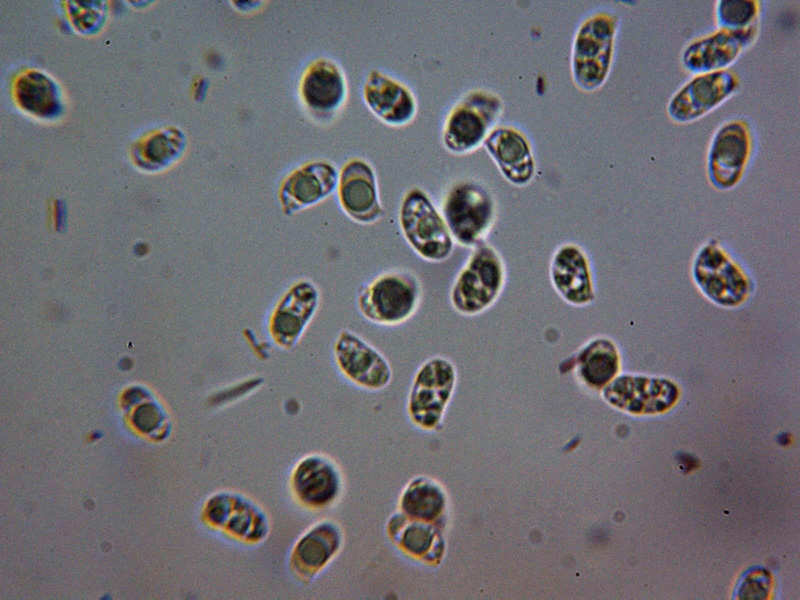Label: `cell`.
Masks as SVG:
<instances>
[{
  "label": "cell",
  "mask_w": 800,
  "mask_h": 600,
  "mask_svg": "<svg viewBox=\"0 0 800 600\" xmlns=\"http://www.w3.org/2000/svg\"><path fill=\"white\" fill-rule=\"evenodd\" d=\"M691 274L700 293L722 308L742 306L753 292L749 273L717 239H709L698 248Z\"/></svg>",
  "instance_id": "obj_1"
},
{
  "label": "cell",
  "mask_w": 800,
  "mask_h": 600,
  "mask_svg": "<svg viewBox=\"0 0 800 600\" xmlns=\"http://www.w3.org/2000/svg\"><path fill=\"white\" fill-rule=\"evenodd\" d=\"M619 19L600 10L579 25L571 52V74L575 85L586 92L600 88L611 70Z\"/></svg>",
  "instance_id": "obj_2"
},
{
  "label": "cell",
  "mask_w": 800,
  "mask_h": 600,
  "mask_svg": "<svg viewBox=\"0 0 800 600\" xmlns=\"http://www.w3.org/2000/svg\"><path fill=\"white\" fill-rule=\"evenodd\" d=\"M506 266L499 251L488 243L472 248L450 290L452 308L464 316L488 310L500 297L506 283Z\"/></svg>",
  "instance_id": "obj_3"
},
{
  "label": "cell",
  "mask_w": 800,
  "mask_h": 600,
  "mask_svg": "<svg viewBox=\"0 0 800 600\" xmlns=\"http://www.w3.org/2000/svg\"><path fill=\"white\" fill-rule=\"evenodd\" d=\"M421 295V284L414 274L391 270L380 273L363 284L357 295V306L368 321L378 325L396 326L415 314Z\"/></svg>",
  "instance_id": "obj_4"
},
{
  "label": "cell",
  "mask_w": 800,
  "mask_h": 600,
  "mask_svg": "<svg viewBox=\"0 0 800 600\" xmlns=\"http://www.w3.org/2000/svg\"><path fill=\"white\" fill-rule=\"evenodd\" d=\"M399 222L408 245L425 261L443 262L452 255L454 239L442 214L422 189L406 193Z\"/></svg>",
  "instance_id": "obj_5"
},
{
  "label": "cell",
  "mask_w": 800,
  "mask_h": 600,
  "mask_svg": "<svg viewBox=\"0 0 800 600\" xmlns=\"http://www.w3.org/2000/svg\"><path fill=\"white\" fill-rule=\"evenodd\" d=\"M441 214L460 246L474 248L485 242L495 219V203L491 194L474 182L453 186L441 205Z\"/></svg>",
  "instance_id": "obj_6"
},
{
  "label": "cell",
  "mask_w": 800,
  "mask_h": 600,
  "mask_svg": "<svg viewBox=\"0 0 800 600\" xmlns=\"http://www.w3.org/2000/svg\"><path fill=\"white\" fill-rule=\"evenodd\" d=\"M289 493L301 508L326 511L338 504L345 492V478L339 464L323 453L299 458L288 477Z\"/></svg>",
  "instance_id": "obj_7"
},
{
  "label": "cell",
  "mask_w": 800,
  "mask_h": 600,
  "mask_svg": "<svg viewBox=\"0 0 800 600\" xmlns=\"http://www.w3.org/2000/svg\"><path fill=\"white\" fill-rule=\"evenodd\" d=\"M501 111L502 102L497 95L484 90L468 92L446 117L445 147L454 154L472 152L493 130Z\"/></svg>",
  "instance_id": "obj_8"
},
{
  "label": "cell",
  "mask_w": 800,
  "mask_h": 600,
  "mask_svg": "<svg viewBox=\"0 0 800 600\" xmlns=\"http://www.w3.org/2000/svg\"><path fill=\"white\" fill-rule=\"evenodd\" d=\"M753 135L749 123L734 119L714 133L707 154V175L717 189L728 190L741 180L750 160Z\"/></svg>",
  "instance_id": "obj_9"
},
{
  "label": "cell",
  "mask_w": 800,
  "mask_h": 600,
  "mask_svg": "<svg viewBox=\"0 0 800 600\" xmlns=\"http://www.w3.org/2000/svg\"><path fill=\"white\" fill-rule=\"evenodd\" d=\"M344 542L338 522L321 519L313 523L290 548L287 565L291 576L303 584L313 582L336 559Z\"/></svg>",
  "instance_id": "obj_10"
},
{
  "label": "cell",
  "mask_w": 800,
  "mask_h": 600,
  "mask_svg": "<svg viewBox=\"0 0 800 600\" xmlns=\"http://www.w3.org/2000/svg\"><path fill=\"white\" fill-rule=\"evenodd\" d=\"M457 380L455 365L448 358L434 356L417 370L408 398L413 421L434 424L449 402Z\"/></svg>",
  "instance_id": "obj_11"
},
{
  "label": "cell",
  "mask_w": 800,
  "mask_h": 600,
  "mask_svg": "<svg viewBox=\"0 0 800 600\" xmlns=\"http://www.w3.org/2000/svg\"><path fill=\"white\" fill-rule=\"evenodd\" d=\"M320 302L317 286L306 279L293 283L268 315L266 328L281 349L293 348L314 317Z\"/></svg>",
  "instance_id": "obj_12"
},
{
  "label": "cell",
  "mask_w": 800,
  "mask_h": 600,
  "mask_svg": "<svg viewBox=\"0 0 800 600\" xmlns=\"http://www.w3.org/2000/svg\"><path fill=\"white\" fill-rule=\"evenodd\" d=\"M333 355L339 373L361 389L380 390L391 381L392 370L387 359L349 330H342L338 335Z\"/></svg>",
  "instance_id": "obj_13"
},
{
  "label": "cell",
  "mask_w": 800,
  "mask_h": 600,
  "mask_svg": "<svg viewBox=\"0 0 800 600\" xmlns=\"http://www.w3.org/2000/svg\"><path fill=\"white\" fill-rule=\"evenodd\" d=\"M603 396L627 412L651 414L672 407L679 398V388L668 378L623 374L603 388Z\"/></svg>",
  "instance_id": "obj_14"
},
{
  "label": "cell",
  "mask_w": 800,
  "mask_h": 600,
  "mask_svg": "<svg viewBox=\"0 0 800 600\" xmlns=\"http://www.w3.org/2000/svg\"><path fill=\"white\" fill-rule=\"evenodd\" d=\"M738 85V76L727 69L700 74L675 93L667 113L678 123L695 121L733 95Z\"/></svg>",
  "instance_id": "obj_15"
},
{
  "label": "cell",
  "mask_w": 800,
  "mask_h": 600,
  "mask_svg": "<svg viewBox=\"0 0 800 600\" xmlns=\"http://www.w3.org/2000/svg\"><path fill=\"white\" fill-rule=\"evenodd\" d=\"M549 278L559 297L572 306H587L595 299L590 258L576 243H563L555 249L550 259Z\"/></svg>",
  "instance_id": "obj_16"
},
{
  "label": "cell",
  "mask_w": 800,
  "mask_h": 600,
  "mask_svg": "<svg viewBox=\"0 0 800 600\" xmlns=\"http://www.w3.org/2000/svg\"><path fill=\"white\" fill-rule=\"evenodd\" d=\"M757 32V24L740 30L720 29L690 43L682 52V65L692 73L724 70L752 45Z\"/></svg>",
  "instance_id": "obj_17"
},
{
  "label": "cell",
  "mask_w": 800,
  "mask_h": 600,
  "mask_svg": "<svg viewBox=\"0 0 800 600\" xmlns=\"http://www.w3.org/2000/svg\"><path fill=\"white\" fill-rule=\"evenodd\" d=\"M215 523L248 547L262 544L270 534L269 517L257 502L239 493L214 499Z\"/></svg>",
  "instance_id": "obj_18"
},
{
  "label": "cell",
  "mask_w": 800,
  "mask_h": 600,
  "mask_svg": "<svg viewBox=\"0 0 800 600\" xmlns=\"http://www.w3.org/2000/svg\"><path fill=\"white\" fill-rule=\"evenodd\" d=\"M338 198L347 215L360 223H373L383 215L373 170L365 162L354 160L343 168Z\"/></svg>",
  "instance_id": "obj_19"
},
{
  "label": "cell",
  "mask_w": 800,
  "mask_h": 600,
  "mask_svg": "<svg viewBox=\"0 0 800 600\" xmlns=\"http://www.w3.org/2000/svg\"><path fill=\"white\" fill-rule=\"evenodd\" d=\"M504 178L524 186L534 175L535 164L527 137L512 127L494 128L483 142Z\"/></svg>",
  "instance_id": "obj_20"
},
{
  "label": "cell",
  "mask_w": 800,
  "mask_h": 600,
  "mask_svg": "<svg viewBox=\"0 0 800 600\" xmlns=\"http://www.w3.org/2000/svg\"><path fill=\"white\" fill-rule=\"evenodd\" d=\"M338 184L333 166L323 162L311 163L290 174L283 182L279 197L287 215L312 206L330 195Z\"/></svg>",
  "instance_id": "obj_21"
},
{
  "label": "cell",
  "mask_w": 800,
  "mask_h": 600,
  "mask_svg": "<svg viewBox=\"0 0 800 600\" xmlns=\"http://www.w3.org/2000/svg\"><path fill=\"white\" fill-rule=\"evenodd\" d=\"M364 96L370 109L387 124L404 125L415 115L416 103L412 93L380 72H371Z\"/></svg>",
  "instance_id": "obj_22"
},
{
  "label": "cell",
  "mask_w": 800,
  "mask_h": 600,
  "mask_svg": "<svg viewBox=\"0 0 800 600\" xmlns=\"http://www.w3.org/2000/svg\"><path fill=\"white\" fill-rule=\"evenodd\" d=\"M621 361L618 345L607 336L588 340L573 355L574 368L580 380L596 389H603L618 376Z\"/></svg>",
  "instance_id": "obj_23"
},
{
  "label": "cell",
  "mask_w": 800,
  "mask_h": 600,
  "mask_svg": "<svg viewBox=\"0 0 800 600\" xmlns=\"http://www.w3.org/2000/svg\"><path fill=\"white\" fill-rule=\"evenodd\" d=\"M301 95L314 111L337 109L345 97V82L338 67L325 59L314 62L302 79Z\"/></svg>",
  "instance_id": "obj_24"
},
{
  "label": "cell",
  "mask_w": 800,
  "mask_h": 600,
  "mask_svg": "<svg viewBox=\"0 0 800 600\" xmlns=\"http://www.w3.org/2000/svg\"><path fill=\"white\" fill-rule=\"evenodd\" d=\"M17 96L25 109L38 115H50L55 112L57 107L53 84L40 74L23 77L17 85Z\"/></svg>",
  "instance_id": "obj_25"
},
{
  "label": "cell",
  "mask_w": 800,
  "mask_h": 600,
  "mask_svg": "<svg viewBox=\"0 0 800 600\" xmlns=\"http://www.w3.org/2000/svg\"><path fill=\"white\" fill-rule=\"evenodd\" d=\"M759 1L721 0L716 5V22L721 29L740 30L754 24L759 13Z\"/></svg>",
  "instance_id": "obj_26"
},
{
  "label": "cell",
  "mask_w": 800,
  "mask_h": 600,
  "mask_svg": "<svg viewBox=\"0 0 800 600\" xmlns=\"http://www.w3.org/2000/svg\"><path fill=\"white\" fill-rule=\"evenodd\" d=\"M441 505L440 494L428 483L414 482L403 493L401 507L411 517L429 518Z\"/></svg>",
  "instance_id": "obj_27"
},
{
  "label": "cell",
  "mask_w": 800,
  "mask_h": 600,
  "mask_svg": "<svg viewBox=\"0 0 800 600\" xmlns=\"http://www.w3.org/2000/svg\"><path fill=\"white\" fill-rule=\"evenodd\" d=\"M393 538L400 544V546L407 552L418 555L423 553L426 546L429 545V531L424 526L412 524L405 527L403 532L390 531Z\"/></svg>",
  "instance_id": "obj_28"
}]
</instances>
